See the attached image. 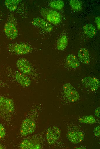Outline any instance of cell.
I'll use <instances>...</instances> for the list:
<instances>
[{"mask_svg": "<svg viewBox=\"0 0 100 149\" xmlns=\"http://www.w3.org/2000/svg\"><path fill=\"white\" fill-rule=\"evenodd\" d=\"M8 49L10 52L16 55L26 54L32 51L30 45L24 43L11 44L8 46Z\"/></svg>", "mask_w": 100, "mask_h": 149, "instance_id": "obj_1", "label": "cell"}, {"mask_svg": "<svg viewBox=\"0 0 100 149\" xmlns=\"http://www.w3.org/2000/svg\"><path fill=\"white\" fill-rule=\"evenodd\" d=\"M68 43V39L66 35H63L59 39L57 45V49L61 51L64 50L66 48Z\"/></svg>", "mask_w": 100, "mask_h": 149, "instance_id": "obj_18", "label": "cell"}, {"mask_svg": "<svg viewBox=\"0 0 100 149\" xmlns=\"http://www.w3.org/2000/svg\"><path fill=\"white\" fill-rule=\"evenodd\" d=\"M3 147H2V146L0 145V149H3Z\"/></svg>", "mask_w": 100, "mask_h": 149, "instance_id": "obj_26", "label": "cell"}, {"mask_svg": "<svg viewBox=\"0 0 100 149\" xmlns=\"http://www.w3.org/2000/svg\"><path fill=\"white\" fill-rule=\"evenodd\" d=\"M21 1L20 0H6L5 1V4L9 10L14 11L16 9L18 5Z\"/></svg>", "mask_w": 100, "mask_h": 149, "instance_id": "obj_17", "label": "cell"}, {"mask_svg": "<svg viewBox=\"0 0 100 149\" xmlns=\"http://www.w3.org/2000/svg\"><path fill=\"white\" fill-rule=\"evenodd\" d=\"M82 81L92 90H97L99 85V82L97 79L90 77L84 78L82 79Z\"/></svg>", "mask_w": 100, "mask_h": 149, "instance_id": "obj_14", "label": "cell"}, {"mask_svg": "<svg viewBox=\"0 0 100 149\" xmlns=\"http://www.w3.org/2000/svg\"><path fill=\"white\" fill-rule=\"evenodd\" d=\"M84 33L90 38H93L96 35L97 30L96 28L91 24H87L82 27Z\"/></svg>", "mask_w": 100, "mask_h": 149, "instance_id": "obj_15", "label": "cell"}, {"mask_svg": "<svg viewBox=\"0 0 100 149\" xmlns=\"http://www.w3.org/2000/svg\"><path fill=\"white\" fill-rule=\"evenodd\" d=\"M5 131L4 126L0 123V139L3 138L5 135Z\"/></svg>", "mask_w": 100, "mask_h": 149, "instance_id": "obj_22", "label": "cell"}, {"mask_svg": "<svg viewBox=\"0 0 100 149\" xmlns=\"http://www.w3.org/2000/svg\"><path fill=\"white\" fill-rule=\"evenodd\" d=\"M67 138L72 143L77 144L81 142L83 140L84 135L82 132L80 131H71L68 133Z\"/></svg>", "mask_w": 100, "mask_h": 149, "instance_id": "obj_10", "label": "cell"}, {"mask_svg": "<svg viewBox=\"0 0 100 149\" xmlns=\"http://www.w3.org/2000/svg\"><path fill=\"white\" fill-rule=\"evenodd\" d=\"M49 5L52 8L59 10L63 8L64 6V3L61 0L53 1L50 3Z\"/></svg>", "mask_w": 100, "mask_h": 149, "instance_id": "obj_19", "label": "cell"}, {"mask_svg": "<svg viewBox=\"0 0 100 149\" xmlns=\"http://www.w3.org/2000/svg\"><path fill=\"white\" fill-rule=\"evenodd\" d=\"M94 134L97 137L100 136V126H98L96 127L94 129L93 131Z\"/></svg>", "mask_w": 100, "mask_h": 149, "instance_id": "obj_23", "label": "cell"}, {"mask_svg": "<svg viewBox=\"0 0 100 149\" xmlns=\"http://www.w3.org/2000/svg\"><path fill=\"white\" fill-rule=\"evenodd\" d=\"M31 23L46 32L51 31L53 29L52 26L45 20L39 17L33 18L31 20Z\"/></svg>", "mask_w": 100, "mask_h": 149, "instance_id": "obj_9", "label": "cell"}, {"mask_svg": "<svg viewBox=\"0 0 100 149\" xmlns=\"http://www.w3.org/2000/svg\"><path fill=\"white\" fill-rule=\"evenodd\" d=\"M63 90L66 97L70 102H74L78 100L79 94L70 83H65L63 86Z\"/></svg>", "mask_w": 100, "mask_h": 149, "instance_id": "obj_2", "label": "cell"}, {"mask_svg": "<svg viewBox=\"0 0 100 149\" xmlns=\"http://www.w3.org/2000/svg\"><path fill=\"white\" fill-rule=\"evenodd\" d=\"M95 115L99 117H100V107H98L96 109L95 112Z\"/></svg>", "mask_w": 100, "mask_h": 149, "instance_id": "obj_25", "label": "cell"}, {"mask_svg": "<svg viewBox=\"0 0 100 149\" xmlns=\"http://www.w3.org/2000/svg\"><path fill=\"white\" fill-rule=\"evenodd\" d=\"M61 131L60 129L55 126L51 127L47 130L46 138L48 144L50 145L54 144L60 138Z\"/></svg>", "mask_w": 100, "mask_h": 149, "instance_id": "obj_5", "label": "cell"}, {"mask_svg": "<svg viewBox=\"0 0 100 149\" xmlns=\"http://www.w3.org/2000/svg\"><path fill=\"white\" fill-rule=\"evenodd\" d=\"M15 78L17 82L23 87H27L31 84L30 79L26 75L20 72L16 74Z\"/></svg>", "mask_w": 100, "mask_h": 149, "instance_id": "obj_12", "label": "cell"}, {"mask_svg": "<svg viewBox=\"0 0 100 149\" xmlns=\"http://www.w3.org/2000/svg\"><path fill=\"white\" fill-rule=\"evenodd\" d=\"M20 147L23 149H39L41 145L38 141L33 138L26 139L21 143Z\"/></svg>", "mask_w": 100, "mask_h": 149, "instance_id": "obj_11", "label": "cell"}, {"mask_svg": "<svg viewBox=\"0 0 100 149\" xmlns=\"http://www.w3.org/2000/svg\"><path fill=\"white\" fill-rule=\"evenodd\" d=\"M80 122L86 124H93L95 122L94 117L91 115L84 116L79 119Z\"/></svg>", "mask_w": 100, "mask_h": 149, "instance_id": "obj_21", "label": "cell"}, {"mask_svg": "<svg viewBox=\"0 0 100 149\" xmlns=\"http://www.w3.org/2000/svg\"><path fill=\"white\" fill-rule=\"evenodd\" d=\"M36 125L33 120L26 119L23 122L20 130V133L22 136H25L33 133L36 129Z\"/></svg>", "mask_w": 100, "mask_h": 149, "instance_id": "obj_3", "label": "cell"}, {"mask_svg": "<svg viewBox=\"0 0 100 149\" xmlns=\"http://www.w3.org/2000/svg\"><path fill=\"white\" fill-rule=\"evenodd\" d=\"M78 56L79 60L82 63L88 64L90 62L89 53L88 50L85 48H81L78 52Z\"/></svg>", "mask_w": 100, "mask_h": 149, "instance_id": "obj_13", "label": "cell"}, {"mask_svg": "<svg viewBox=\"0 0 100 149\" xmlns=\"http://www.w3.org/2000/svg\"><path fill=\"white\" fill-rule=\"evenodd\" d=\"M66 62L71 68H75L78 67L80 63L77 57L73 54H69L67 56Z\"/></svg>", "mask_w": 100, "mask_h": 149, "instance_id": "obj_16", "label": "cell"}, {"mask_svg": "<svg viewBox=\"0 0 100 149\" xmlns=\"http://www.w3.org/2000/svg\"><path fill=\"white\" fill-rule=\"evenodd\" d=\"M4 30L7 37L11 40H14L18 36V31L16 25L13 23L7 22L5 25Z\"/></svg>", "mask_w": 100, "mask_h": 149, "instance_id": "obj_7", "label": "cell"}, {"mask_svg": "<svg viewBox=\"0 0 100 149\" xmlns=\"http://www.w3.org/2000/svg\"><path fill=\"white\" fill-rule=\"evenodd\" d=\"M95 21L97 29L99 30L100 29V17L99 16L96 17L95 19Z\"/></svg>", "mask_w": 100, "mask_h": 149, "instance_id": "obj_24", "label": "cell"}, {"mask_svg": "<svg viewBox=\"0 0 100 149\" xmlns=\"http://www.w3.org/2000/svg\"><path fill=\"white\" fill-rule=\"evenodd\" d=\"M16 66L20 72L25 75H30L32 72L31 66L28 61L24 58L18 59L16 63Z\"/></svg>", "mask_w": 100, "mask_h": 149, "instance_id": "obj_8", "label": "cell"}, {"mask_svg": "<svg viewBox=\"0 0 100 149\" xmlns=\"http://www.w3.org/2000/svg\"><path fill=\"white\" fill-rule=\"evenodd\" d=\"M70 4L72 9L75 11H80L82 8V3L81 1L77 0H70Z\"/></svg>", "mask_w": 100, "mask_h": 149, "instance_id": "obj_20", "label": "cell"}, {"mask_svg": "<svg viewBox=\"0 0 100 149\" xmlns=\"http://www.w3.org/2000/svg\"><path fill=\"white\" fill-rule=\"evenodd\" d=\"M14 109V105L11 99L0 96V113L8 114L12 113Z\"/></svg>", "mask_w": 100, "mask_h": 149, "instance_id": "obj_4", "label": "cell"}, {"mask_svg": "<svg viewBox=\"0 0 100 149\" xmlns=\"http://www.w3.org/2000/svg\"><path fill=\"white\" fill-rule=\"evenodd\" d=\"M43 15L49 22L54 24L59 23L61 20L60 13L57 11L52 10H44Z\"/></svg>", "mask_w": 100, "mask_h": 149, "instance_id": "obj_6", "label": "cell"}]
</instances>
